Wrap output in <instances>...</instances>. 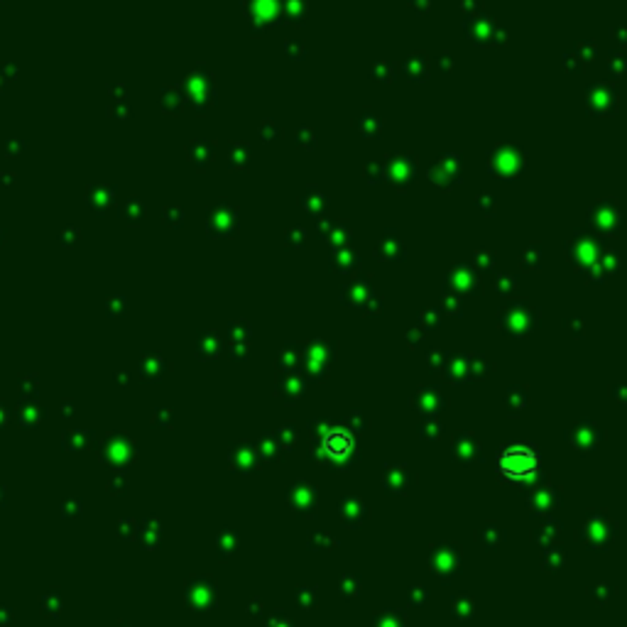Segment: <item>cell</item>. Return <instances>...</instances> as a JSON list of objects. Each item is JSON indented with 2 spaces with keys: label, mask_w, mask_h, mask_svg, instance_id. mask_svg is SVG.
<instances>
[{
  "label": "cell",
  "mask_w": 627,
  "mask_h": 627,
  "mask_svg": "<svg viewBox=\"0 0 627 627\" xmlns=\"http://www.w3.org/2000/svg\"><path fill=\"white\" fill-rule=\"evenodd\" d=\"M351 446H353L351 434H348V431H343V429L329 431V434L324 436V451L329 453V456H333V458L346 456V453L351 451Z\"/></svg>",
  "instance_id": "7a4b0ae2"
},
{
  "label": "cell",
  "mask_w": 627,
  "mask_h": 627,
  "mask_svg": "<svg viewBox=\"0 0 627 627\" xmlns=\"http://www.w3.org/2000/svg\"><path fill=\"white\" fill-rule=\"evenodd\" d=\"M537 468H539V458L527 446H512L497 456V471L512 480L529 478V475L537 473Z\"/></svg>",
  "instance_id": "6da1fadb"
}]
</instances>
